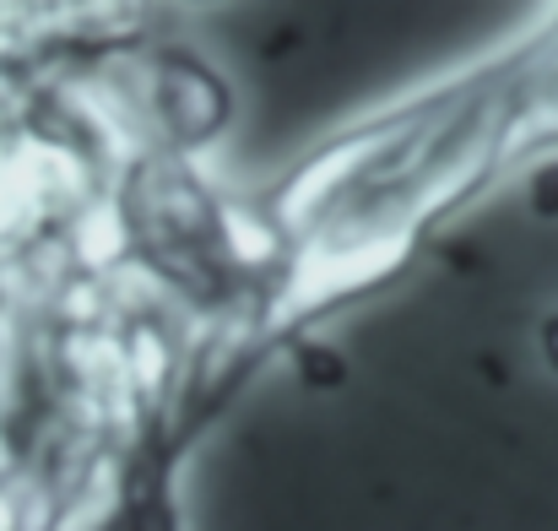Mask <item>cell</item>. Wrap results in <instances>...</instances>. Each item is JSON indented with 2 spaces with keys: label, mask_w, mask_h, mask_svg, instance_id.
Returning <instances> with one entry per match:
<instances>
[{
  "label": "cell",
  "mask_w": 558,
  "mask_h": 531,
  "mask_svg": "<svg viewBox=\"0 0 558 531\" xmlns=\"http://www.w3.org/2000/svg\"><path fill=\"white\" fill-rule=\"evenodd\" d=\"M120 531H180V521H174V499H169V483H158L153 494L131 499L125 516H120Z\"/></svg>",
  "instance_id": "obj_1"
}]
</instances>
